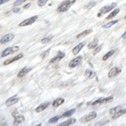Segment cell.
I'll return each instance as SVG.
<instances>
[{"mask_svg": "<svg viewBox=\"0 0 126 126\" xmlns=\"http://www.w3.org/2000/svg\"><path fill=\"white\" fill-rule=\"evenodd\" d=\"M85 76H86L87 78H92L94 76V73H93L92 71L87 70L86 72H85Z\"/></svg>", "mask_w": 126, "mask_h": 126, "instance_id": "83f0119b", "label": "cell"}, {"mask_svg": "<svg viewBox=\"0 0 126 126\" xmlns=\"http://www.w3.org/2000/svg\"><path fill=\"white\" fill-rule=\"evenodd\" d=\"M60 116H56V117H53V118H51V119L49 120V123L50 124H55V123H56L59 119H60Z\"/></svg>", "mask_w": 126, "mask_h": 126, "instance_id": "f1b7e54d", "label": "cell"}, {"mask_svg": "<svg viewBox=\"0 0 126 126\" xmlns=\"http://www.w3.org/2000/svg\"><path fill=\"white\" fill-rule=\"evenodd\" d=\"M113 96L108 97H101V98L97 99V100L93 101V102H92V103H88L87 104L92 105V106H97V105H101V104H103V103H110L113 101Z\"/></svg>", "mask_w": 126, "mask_h": 126, "instance_id": "7a4b0ae2", "label": "cell"}, {"mask_svg": "<svg viewBox=\"0 0 126 126\" xmlns=\"http://www.w3.org/2000/svg\"><path fill=\"white\" fill-rule=\"evenodd\" d=\"M52 40V36H48V37H45L41 40V43L42 44H47L50 40Z\"/></svg>", "mask_w": 126, "mask_h": 126, "instance_id": "484cf974", "label": "cell"}, {"mask_svg": "<svg viewBox=\"0 0 126 126\" xmlns=\"http://www.w3.org/2000/svg\"><path fill=\"white\" fill-rule=\"evenodd\" d=\"M76 1L77 0H66V1L62 2V3L58 6L56 11L60 12V13L67 11V10L71 8V6H72Z\"/></svg>", "mask_w": 126, "mask_h": 126, "instance_id": "6da1fadb", "label": "cell"}, {"mask_svg": "<svg viewBox=\"0 0 126 126\" xmlns=\"http://www.w3.org/2000/svg\"><path fill=\"white\" fill-rule=\"evenodd\" d=\"M101 49H102V46H97V48L94 50V51L93 52V55L97 54L98 51H100V50H101Z\"/></svg>", "mask_w": 126, "mask_h": 126, "instance_id": "d6a6232c", "label": "cell"}, {"mask_svg": "<svg viewBox=\"0 0 126 126\" xmlns=\"http://www.w3.org/2000/svg\"><path fill=\"white\" fill-rule=\"evenodd\" d=\"M75 122H76V119H69L68 120H66V121H65V122H63V123L61 124V126H64V125H72V124H74Z\"/></svg>", "mask_w": 126, "mask_h": 126, "instance_id": "7402d4cb", "label": "cell"}, {"mask_svg": "<svg viewBox=\"0 0 126 126\" xmlns=\"http://www.w3.org/2000/svg\"><path fill=\"white\" fill-rule=\"evenodd\" d=\"M92 32H93L92 30H85V31H83V32H82V33H80L79 34H78V35H77V39H81V38L84 37V36H87V34H91Z\"/></svg>", "mask_w": 126, "mask_h": 126, "instance_id": "ac0fdd59", "label": "cell"}, {"mask_svg": "<svg viewBox=\"0 0 126 126\" xmlns=\"http://www.w3.org/2000/svg\"><path fill=\"white\" fill-rule=\"evenodd\" d=\"M17 102H19V97H16V96H14V97H9V99H8L7 101H6L5 104L7 105V106H12V105L15 104Z\"/></svg>", "mask_w": 126, "mask_h": 126, "instance_id": "8fae6325", "label": "cell"}, {"mask_svg": "<svg viewBox=\"0 0 126 126\" xmlns=\"http://www.w3.org/2000/svg\"><path fill=\"white\" fill-rule=\"evenodd\" d=\"M97 117V113L96 112H92V113H88V114L85 115V116H83L82 119H81V122L82 123H87V122H89L91 120H93V119H95V118Z\"/></svg>", "mask_w": 126, "mask_h": 126, "instance_id": "8992f818", "label": "cell"}, {"mask_svg": "<svg viewBox=\"0 0 126 126\" xmlns=\"http://www.w3.org/2000/svg\"><path fill=\"white\" fill-rule=\"evenodd\" d=\"M24 56V55L22 54V53H20L19 55H17L16 56H15L14 58H12V59H9V60H7L6 62H3V65H9L10 64V63H13V62H16V61H18V60H19V59H21L22 57Z\"/></svg>", "mask_w": 126, "mask_h": 126, "instance_id": "7c38bea8", "label": "cell"}, {"mask_svg": "<svg viewBox=\"0 0 126 126\" xmlns=\"http://www.w3.org/2000/svg\"><path fill=\"white\" fill-rule=\"evenodd\" d=\"M115 53V50H110V51H109L108 53H106L104 55V56H103V61H106V60H108L109 57H111L112 56H113V54Z\"/></svg>", "mask_w": 126, "mask_h": 126, "instance_id": "44dd1931", "label": "cell"}, {"mask_svg": "<svg viewBox=\"0 0 126 126\" xmlns=\"http://www.w3.org/2000/svg\"><path fill=\"white\" fill-rule=\"evenodd\" d=\"M64 56H65V53H63V52L60 51L56 56H55V57H53V58L51 59V60L50 61V62H49V64H50V65L54 64V63H56V62H59V61L62 60V59L64 57Z\"/></svg>", "mask_w": 126, "mask_h": 126, "instance_id": "ba28073f", "label": "cell"}, {"mask_svg": "<svg viewBox=\"0 0 126 126\" xmlns=\"http://www.w3.org/2000/svg\"><path fill=\"white\" fill-rule=\"evenodd\" d=\"M47 1L48 0H39L37 4H38V6H40V7H42V6H44L46 3H47Z\"/></svg>", "mask_w": 126, "mask_h": 126, "instance_id": "f546056e", "label": "cell"}, {"mask_svg": "<svg viewBox=\"0 0 126 126\" xmlns=\"http://www.w3.org/2000/svg\"><path fill=\"white\" fill-rule=\"evenodd\" d=\"M49 53H50V49L46 50V52H44V53H42V54H41V56H41V58H42V59H44L45 57H46V56H48Z\"/></svg>", "mask_w": 126, "mask_h": 126, "instance_id": "1f68e13d", "label": "cell"}, {"mask_svg": "<svg viewBox=\"0 0 126 126\" xmlns=\"http://www.w3.org/2000/svg\"><path fill=\"white\" fill-rule=\"evenodd\" d=\"M122 38H123V39H125V38H126V30H125V33L122 34Z\"/></svg>", "mask_w": 126, "mask_h": 126, "instance_id": "8d00e7d4", "label": "cell"}, {"mask_svg": "<svg viewBox=\"0 0 126 126\" xmlns=\"http://www.w3.org/2000/svg\"><path fill=\"white\" fill-rule=\"evenodd\" d=\"M126 113V109H119V111L116 112L115 113H113V114H112V119H118L119 117L122 116L123 114H125Z\"/></svg>", "mask_w": 126, "mask_h": 126, "instance_id": "5bb4252c", "label": "cell"}, {"mask_svg": "<svg viewBox=\"0 0 126 126\" xmlns=\"http://www.w3.org/2000/svg\"><path fill=\"white\" fill-rule=\"evenodd\" d=\"M38 16L37 15H34V16H32V17L29 18V19L24 20V21H22L21 23H20L19 25L20 27H24V26H28V25H30V24H34V22L36 21V19H37Z\"/></svg>", "mask_w": 126, "mask_h": 126, "instance_id": "5b68a950", "label": "cell"}, {"mask_svg": "<svg viewBox=\"0 0 126 126\" xmlns=\"http://www.w3.org/2000/svg\"><path fill=\"white\" fill-rule=\"evenodd\" d=\"M121 109L122 108L120 106H117L115 108H113V109H111L110 110H109V113H110V114H113V113H115L116 112H118L119 109Z\"/></svg>", "mask_w": 126, "mask_h": 126, "instance_id": "4316f807", "label": "cell"}, {"mask_svg": "<svg viewBox=\"0 0 126 126\" xmlns=\"http://www.w3.org/2000/svg\"><path fill=\"white\" fill-rule=\"evenodd\" d=\"M30 3H28V4L26 5V6H24V9H27V8H29V7H30Z\"/></svg>", "mask_w": 126, "mask_h": 126, "instance_id": "74e56055", "label": "cell"}, {"mask_svg": "<svg viewBox=\"0 0 126 126\" xmlns=\"http://www.w3.org/2000/svg\"><path fill=\"white\" fill-rule=\"evenodd\" d=\"M95 3H96L95 2H93V3H89V5H87L86 6V8H87V9H88V8H90L91 6H94Z\"/></svg>", "mask_w": 126, "mask_h": 126, "instance_id": "e575fe53", "label": "cell"}, {"mask_svg": "<svg viewBox=\"0 0 126 126\" xmlns=\"http://www.w3.org/2000/svg\"><path fill=\"white\" fill-rule=\"evenodd\" d=\"M121 72V69L119 68V67H113L112 68L110 71L109 72V78H113L114 77L118 76V75Z\"/></svg>", "mask_w": 126, "mask_h": 126, "instance_id": "30bf717a", "label": "cell"}, {"mask_svg": "<svg viewBox=\"0 0 126 126\" xmlns=\"http://www.w3.org/2000/svg\"><path fill=\"white\" fill-rule=\"evenodd\" d=\"M116 5H117L116 3H111V4L109 5V6H103L102 9H100L99 13L97 15V17H101V16H102L103 15H104V14L109 13V12L112 11V10H113L115 7H116Z\"/></svg>", "mask_w": 126, "mask_h": 126, "instance_id": "3957f363", "label": "cell"}, {"mask_svg": "<svg viewBox=\"0 0 126 126\" xmlns=\"http://www.w3.org/2000/svg\"><path fill=\"white\" fill-rule=\"evenodd\" d=\"M30 71V68H26V67H24L22 69L20 72H19V73H18V78H24V76H25L26 74H27L28 72H29Z\"/></svg>", "mask_w": 126, "mask_h": 126, "instance_id": "e0dca14e", "label": "cell"}, {"mask_svg": "<svg viewBox=\"0 0 126 126\" xmlns=\"http://www.w3.org/2000/svg\"><path fill=\"white\" fill-rule=\"evenodd\" d=\"M82 56H78V57L74 58L72 61H71L70 63H69V67L74 68V67H76V66H78L81 63V62H82Z\"/></svg>", "mask_w": 126, "mask_h": 126, "instance_id": "52a82bcc", "label": "cell"}, {"mask_svg": "<svg viewBox=\"0 0 126 126\" xmlns=\"http://www.w3.org/2000/svg\"><path fill=\"white\" fill-rule=\"evenodd\" d=\"M19 11H20L19 8H15V9H13V12H14V13H19Z\"/></svg>", "mask_w": 126, "mask_h": 126, "instance_id": "836d02e7", "label": "cell"}, {"mask_svg": "<svg viewBox=\"0 0 126 126\" xmlns=\"http://www.w3.org/2000/svg\"><path fill=\"white\" fill-rule=\"evenodd\" d=\"M64 98H62V97H59V98H56V100L52 103V106L54 108H57L59 107L60 105H62L63 103H64Z\"/></svg>", "mask_w": 126, "mask_h": 126, "instance_id": "2e32d148", "label": "cell"}, {"mask_svg": "<svg viewBox=\"0 0 126 126\" xmlns=\"http://www.w3.org/2000/svg\"><path fill=\"white\" fill-rule=\"evenodd\" d=\"M119 11H120V10H119V9H114L113 12H111V13L109 14V15H108V17L106 18V19H113V17H115V16H116L119 13Z\"/></svg>", "mask_w": 126, "mask_h": 126, "instance_id": "d6986e66", "label": "cell"}, {"mask_svg": "<svg viewBox=\"0 0 126 126\" xmlns=\"http://www.w3.org/2000/svg\"><path fill=\"white\" fill-rule=\"evenodd\" d=\"M75 111H76V109H71V110H68L67 112H66V113H63V114L62 115V117H70L71 115H72L73 113H75Z\"/></svg>", "mask_w": 126, "mask_h": 126, "instance_id": "cb8c5ba5", "label": "cell"}, {"mask_svg": "<svg viewBox=\"0 0 126 126\" xmlns=\"http://www.w3.org/2000/svg\"><path fill=\"white\" fill-rule=\"evenodd\" d=\"M25 1H26V0H16L15 3H14V5H15V6H18V5L21 4V3H24Z\"/></svg>", "mask_w": 126, "mask_h": 126, "instance_id": "4dcf8cb0", "label": "cell"}, {"mask_svg": "<svg viewBox=\"0 0 126 126\" xmlns=\"http://www.w3.org/2000/svg\"><path fill=\"white\" fill-rule=\"evenodd\" d=\"M84 45H85L84 42H82V43L78 45L77 46H75V47L72 49V54L73 55H78L79 53V51H80V50L84 47Z\"/></svg>", "mask_w": 126, "mask_h": 126, "instance_id": "4fadbf2b", "label": "cell"}, {"mask_svg": "<svg viewBox=\"0 0 126 126\" xmlns=\"http://www.w3.org/2000/svg\"><path fill=\"white\" fill-rule=\"evenodd\" d=\"M125 19H126V15H125Z\"/></svg>", "mask_w": 126, "mask_h": 126, "instance_id": "f35d334b", "label": "cell"}, {"mask_svg": "<svg viewBox=\"0 0 126 126\" xmlns=\"http://www.w3.org/2000/svg\"><path fill=\"white\" fill-rule=\"evenodd\" d=\"M118 22V20H113V21H111V22H109V23H108L106 24H104V25L103 26V28H106V29H108V28H110L112 27V26L114 24H116Z\"/></svg>", "mask_w": 126, "mask_h": 126, "instance_id": "d4e9b609", "label": "cell"}, {"mask_svg": "<svg viewBox=\"0 0 126 126\" xmlns=\"http://www.w3.org/2000/svg\"><path fill=\"white\" fill-rule=\"evenodd\" d=\"M19 46H12V47H9V48L5 49V50L2 52L1 56H2V57H4V56H9V55H11V54L15 53V52L19 50Z\"/></svg>", "mask_w": 126, "mask_h": 126, "instance_id": "277c9868", "label": "cell"}, {"mask_svg": "<svg viewBox=\"0 0 126 126\" xmlns=\"http://www.w3.org/2000/svg\"><path fill=\"white\" fill-rule=\"evenodd\" d=\"M49 104H50V103H42V104L39 105V107H37L35 109V112H37V113H40V112H42L43 110H45V109H46Z\"/></svg>", "mask_w": 126, "mask_h": 126, "instance_id": "9a60e30c", "label": "cell"}, {"mask_svg": "<svg viewBox=\"0 0 126 126\" xmlns=\"http://www.w3.org/2000/svg\"><path fill=\"white\" fill-rule=\"evenodd\" d=\"M15 38V34H8L3 36L1 40H0V44H6L8 42L11 41L12 40Z\"/></svg>", "mask_w": 126, "mask_h": 126, "instance_id": "9c48e42d", "label": "cell"}, {"mask_svg": "<svg viewBox=\"0 0 126 126\" xmlns=\"http://www.w3.org/2000/svg\"><path fill=\"white\" fill-rule=\"evenodd\" d=\"M9 0H0V5L1 4H3V3H7V2H9Z\"/></svg>", "mask_w": 126, "mask_h": 126, "instance_id": "d590c367", "label": "cell"}, {"mask_svg": "<svg viewBox=\"0 0 126 126\" xmlns=\"http://www.w3.org/2000/svg\"><path fill=\"white\" fill-rule=\"evenodd\" d=\"M24 118L23 116H15V121H14V125H19V124H21L22 122H24Z\"/></svg>", "mask_w": 126, "mask_h": 126, "instance_id": "ffe728a7", "label": "cell"}, {"mask_svg": "<svg viewBox=\"0 0 126 126\" xmlns=\"http://www.w3.org/2000/svg\"><path fill=\"white\" fill-rule=\"evenodd\" d=\"M97 42H98V40L97 39H94V40H93V42H91L90 44L87 46V47H88V49H94V48H96L97 47Z\"/></svg>", "mask_w": 126, "mask_h": 126, "instance_id": "603a6c76", "label": "cell"}]
</instances>
